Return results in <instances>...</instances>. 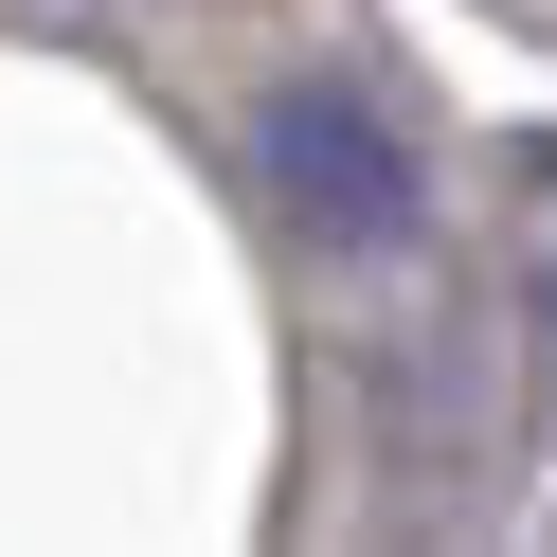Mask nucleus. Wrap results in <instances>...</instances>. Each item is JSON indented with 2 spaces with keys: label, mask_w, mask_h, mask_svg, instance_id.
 I'll list each match as a JSON object with an SVG mask.
<instances>
[{
  "label": "nucleus",
  "mask_w": 557,
  "mask_h": 557,
  "mask_svg": "<svg viewBox=\"0 0 557 557\" xmlns=\"http://www.w3.org/2000/svg\"><path fill=\"white\" fill-rule=\"evenodd\" d=\"M252 162H270V198H288L306 234H342V252H377V234L413 216V145L360 109V90H270Z\"/></svg>",
  "instance_id": "obj_1"
}]
</instances>
